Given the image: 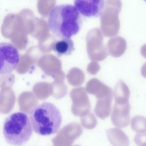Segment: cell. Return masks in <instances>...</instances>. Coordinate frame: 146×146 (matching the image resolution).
<instances>
[{"label":"cell","mask_w":146,"mask_h":146,"mask_svg":"<svg viewBox=\"0 0 146 146\" xmlns=\"http://www.w3.org/2000/svg\"><path fill=\"white\" fill-rule=\"evenodd\" d=\"M82 15L76 7L69 4L54 7L50 11L48 19L49 29L56 37L70 38L77 34L83 24Z\"/></svg>","instance_id":"6da1fadb"},{"label":"cell","mask_w":146,"mask_h":146,"mask_svg":"<svg viewBox=\"0 0 146 146\" xmlns=\"http://www.w3.org/2000/svg\"><path fill=\"white\" fill-rule=\"evenodd\" d=\"M29 118L33 131L48 136L56 133L62 121L60 111L53 104L45 102L36 105L31 110Z\"/></svg>","instance_id":"7a4b0ae2"},{"label":"cell","mask_w":146,"mask_h":146,"mask_svg":"<svg viewBox=\"0 0 146 146\" xmlns=\"http://www.w3.org/2000/svg\"><path fill=\"white\" fill-rule=\"evenodd\" d=\"M30 118L25 113H13L5 120L3 131L7 143L15 146H22L30 139L33 129Z\"/></svg>","instance_id":"3957f363"},{"label":"cell","mask_w":146,"mask_h":146,"mask_svg":"<svg viewBox=\"0 0 146 146\" xmlns=\"http://www.w3.org/2000/svg\"><path fill=\"white\" fill-rule=\"evenodd\" d=\"M1 75L8 74L17 67L20 61V56L17 47L12 43H0Z\"/></svg>","instance_id":"277c9868"},{"label":"cell","mask_w":146,"mask_h":146,"mask_svg":"<svg viewBox=\"0 0 146 146\" xmlns=\"http://www.w3.org/2000/svg\"><path fill=\"white\" fill-rule=\"evenodd\" d=\"M70 95L72 101L71 110L74 115L81 117L90 112V103L84 88L73 89Z\"/></svg>","instance_id":"5b68a950"},{"label":"cell","mask_w":146,"mask_h":146,"mask_svg":"<svg viewBox=\"0 0 146 146\" xmlns=\"http://www.w3.org/2000/svg\"><path fill=\"white\" fill-rule=\"evenodd\" d=\"M104 0L74 1V6L80 14L88 17H98L101 16L105 7Z\"/></svg>","instance_id":"8992f818"},{"label":"cell","mask_w":146,"mask_h":146,"mask_svg":"<svg viewBox=\"0 0 146 146\" xmlns=\"http://www.w3.org/2000/svg\"><path fill=\"white\" fill-rule=\"evenodd\" d=\"M130 105L129 102L124 104L115 103L111 115V119L115 127L123 128L128 126L130 122Z\"/></svg>","instance_id":"52a82bcc"},{"label":"cell","mask_w":146,"mask_h":146,"mask_svg":"<svg viewBox=\"0 0 146 146\" xmlns=\"http://www.w3.org/2000/svg\"><path fill=\"white\" fill-rule=\"evenodd\" d=\"M112 95V90L110 88L96 96L97 102L94 111L96 115L101 119L106 118L110 114Z\"/></svg>","instance_id":"ba28073f"},{"label":"cell","mask_w":146,"mask_h":146,"mask_svg":"<svg viewBox=\"0 0 146 146\" xmlns=\"http://www.w3.org/2000/svg\"><path fill=\"white\" fill-rule=\"evenodd\" d=\"M107 137L113 146H129V139L121 129L117 128H111L106 131Z\"/></svg>","instance_id":"9c48e42d"},{"label":"cell","mask_w":146,"mask_h":146,"mask_svg":"<svg viewBox=\"0 0 146 146\" xmlns=\"http://www.w3.org/2000/svg\"><path fill=\"white\" fill-rule=\"evenodd\" d=\"M52 48L58 57L69 55L74 50V44L70 38L60 39L54 42Z\"/></svg>","instance_id":"30bf717a"},{"label":"cell","mask_w":146,"mask_h":146,"mask_svg":"<svg viewBox=\"0 0 146 146\" xmlns=\"http://www.w3.org/2000/svg\"><path fill=\"white\" fill-rule=\"evenodd\" d=\"M65 133V146H71L75 140L82 134L83 129L78 123L73 122L66 125L64 128Z\"/></svg>","instance_id":"8fae6325"},{"label":"cell","mask_w":146,"mask_h":146,"mask_svg":"<svg viewBox=\"0 0 146 146\" xmlns=\"http://www.w3.org/2000/svg\"><path fill=\"white\" fill-rule=\"evenodd\" d=\"M114 97L115 103L124 104L129 102L130 91L126 84L121 80H119L114 89Z\"/></svg>","instance_id":"7c38bea8"},{"label":"cell","mask_w":146,"mask_h":146,"mask_svg":"<svg viewBox=\"0 0 146 146\" xmlns=\"http://www.w3.org/2000/svg\"><path fill=\"white\" fill-rule=\"evenodd\" d=\"M67 77L69 84L74 86H81L84 83L85 79L83 72L77 68H73L70 69Z\"/></svg>","instance_id":"4fadbf2b"},{"label":"cell","mask_w":146,"mask_h":146,"mask_svg":"<svg viewBox=\"0 0 146 146\" xmlns=\"http://www.w3.org/2000/svg\"><path fill=\"white\" fill-rule=\"evenodd\" d=\"M131 127L137 134L146 133V118L140 115L134 116L131 119Z\"/></svg>","instance_id":"5bb4252c"},{"label":"cell","mask_w":146,"mask_h":146,"mask_svg":"<svg viewBox=\"0 0 146 146\" xmlns=\"http://www.w3.org/2000/svg\"><path fill=\"white\" fill-rule=\"evenodd\" d=\"M104 84L97 78H92L87 82L85 90L88 93L95 96L100 90Z\"/></svg>","instance_id":"9a60e30c"},{"label":"cell","mask_w":146,"mask_h":146,"mask_svg":"<svg viewBox=\"0 0 146 146\" xmlns=\"http://www.w3.org/2000/svg\"><path fill=\"white\" fill-rule=\"evenodd\" d=\"M81 122L83 127L88 129L94 128L97 124L95 116L93 113L90 112L81 117Z\"/></svg>","instance_id":"2e32d148"},{"label":"cell","mask_w":146,"mask_h":146,"mask_svg":"<svg viewBox=\"0 0 146 146\" xmlns=\"http://www.w3.org/2000/svg\"><path fill=\"white\" fill-rule=\"evenodd\" d=\"M100 69V66L98 63L96 62H92L90 63L88 66L87 68V71L90 74L94 75L97 73Z\"/></svg>","instance_id":"e0dca14e"},{"label":"cell","mask_w":146,"mask_h":146,"mask_svg":"<svg viewBox=\"0 0 146 146\" xmlns=\"http://www.w3.org/2000/svg\"><path fill=\"white\" fill-rule=\"evenodd\" d=\"M141 75L146 78V62H145L141 67Z\"/></svg>","instance_id":"ac0fdd59"},{"label":"cell","mask_w":146,"mask_h":146,"mask_svg":"<svg viewBox=\"0 0 146 146\" xmlns=\"http://www.w3.org/2000/svg\"><path fill=\"white\" fill-rule=\"evenodd\" d=\"M141 53L142 56L146 58V44L141 47Z\"/></svg>","instance_id":"d6986e66"},{"label":"cell","mask_w":146,"mask_h":146,"mask_svg":"<svg viewBox=\"0 0 146 146\" xmlns=\"http://www.w3.org/2000/svg\"><path fill=\"white\" fill-rule=\"evenodd\" d=\"M139 146H146V141L142 143Z\"/></svg>","instance_id":"ffe728a7"},{"label":"cell","mask_w":146,"mask_h":146,"mask_svg":"<svg viewBox=\"0 0 146 146\" xmlns=\"http://www.w3.org/2000/svg\"><path fill=\"white\" fill-rule=\"evenodd\" d=\"M73 146H81L80 145H75Z\"/></svg>","instance_id":"44dd1931"}]
</instances>
